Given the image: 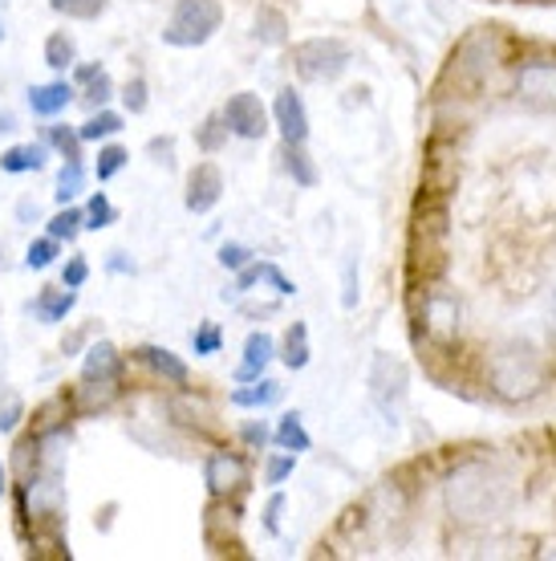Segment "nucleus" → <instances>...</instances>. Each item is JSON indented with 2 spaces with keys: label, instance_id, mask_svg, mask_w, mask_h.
<instances>
[{
  "label": "nucleus",
  "instance_id": "nucleus-1",
  "mask_svg": "<svg viewBox=\"0 0 556 561\" xmlns=\"http://www.w3.org/2000/svg\"><path fill=\"white\" fill-rule=\"evenodd\" d=\"M220 21H223V9L216 0H179L167 28H163V42L175 45V49H195V45L216 37Z\"/></svg>",
  "mask_w": 556,
  "mask_h": 561
},
{
  "label": "nucleus",
  "instance_id": "nucleus-2",
  "mask_svg": "<svg viewBox=\"0 0 556 561\" xmlns=\"http://www.w3.org/2000/svg\"><path fill=\"white\" fill-rule=\"evenodd\" d=\"M349 61H354V54L337 37H309L292 49V66L305 82H334L349 70Z\"/></svg>",
  "mask_w": 556,
  "mask_h": 561
},
{
  "label": "nucleus",
  "instance_id": "nucleus-3",
  "mask_svg": "<svg viewBox=\"0 0 556 561\" xmlns=\"http://www.w3.org/2000/svg\"><path fill=\"white\" fill-rule=\"evenodd\" d=\"M496 387H500L503 394H512V399H520V394H532L536 387H541V358H536V351L532 346H508V351L496 358Z\"/></svg>",
  "mask_w": 556,
  "mask_h": 561
},
{
  "label": "nucleus",
  "instance_id": "nucleus-4",
  "mask_svg": "<svg viewBox=\"0 0 556 561\" xmlns=\"http://www.w3.org/2000/svg\"><path fill=\"white\" fill-rule=\"evenodd\" d=\"M370 387H374V403L382 408V415L394 423L398 403L406 394V366L398 358H390V354H378L374 370H370Z\"/></svg>",
  "mask_w": 556,
  "mask_h": 561
},
{
  "label": "nucleus",
  "instance_id": "nucleus-5",
  "mask_svg": "<svg viewBox=\"0 0 556 561\" xmlns=\"http://www.w3.org/2000/svg\"><path fill=\"white\" fill-rule=\"evenodd\" d=\"M223 123H228V130L240 135V139H265L268 114H265V106H260L256 94L240 90V94H232L228 106H223Z\"/></svg>",
  "mask_w": 556,
  "mask_h": 561
},
{
  "label": "nucleus",
  "instance_id": "nucleus-6",
  "mask_svg": "<svg viewBox=\"0 0 556 561\" xmlns=\"http://www.w3.org/2000/svg\"><path fill=\"white\" fill-rule=\"evenodd\" d=\"M223 196V175L216 163H195V171L187 175V211L204 216L220 204Z\"/></svg>",
  "mask_w": 556,
  "mask_h": 561
},
{
  "label": "nucleus",
  "instance_id": "nucleus-7",
  "mask_svg": "<svg viewBox=\"0 0 556 561\" xmlns=\"http://www.w3.org/2000/svg\"><path fill=\"white\" fill-rule=\"evenodd\" d=\"M204 480H208V489L216 492V496H228V492L244 489L248 463L240 460V456H232V451H216V456H208V463H204Z\"/></svg>",
  "mask_w": 556,
  "mask_h": 561
},
{
  "label": "nucleus",
  "instance_id": "nucleus-8",
  "mask_svg": "<svg viewBox=\"0 0 556 561\" xmlns=\"http://www.w3.org/2000/svg\"><path fill=\"white\" fill-rule=\"evenodd\" d=\"M273 114H277V127H280V139L285 142H305L309 139V114H305L301 94L280 90L277 102H273Z\"/></svg>",
  "mask_w": 556,
  "mask_h": 561
},
{
  "label": "nucleus",
  "instance_id": "nucleus-9",
  "mask_svg": "<svg viewBox=\"0 0 556 561\" xmlns=\"http://www.w3.org/2000/svg\"><path fill=\"white\" fill-rule=\"evenodd\" d=\"M123 379V354L114 342H94L82 358V382H118Z\"/></svg>",
  "mask_w": 556,
  "mask_h": 561
},
{
  "label": "nucleus",
  "instance_id": "nucleus-10",
  "mask_svg": "<svg viewBox=\"0 0 556 561\" xmlns=\"http://www.w3.org/2000/svg\"><path fill=\"white\" fill-rule=\"evenodd\" d=\"M78 306V294H73L70 285H54V289H42V294L28 301V313L45 325H57L66 322V313Z\"/></svg>",
  "mask_w": 556,
  "mask_h": 561
},
{
  "label": "nucleus",
  "instance_id": "nucleus-11",
  "mask_svg": "<svg viewBox=\"0 0 556 561\" xmlns=\"http://www.w3.org/2000/svg\"><path fill=\"white\" fill-rule=\"evenodd\" d=\"M520 94L532 106H556V66H524L520 70Z\"/></svg>",
  "mask_w": 556,
  "mask_h": 561
},
{
  "label": "nucleus",
  "instance_id": "nucleus-12",
  "mask_svg": "<svg viewBox=\"0 0 556 561\" xmlns=\"http://www.w3.org/2000/svg\"><path fill=\"white\" fill-rule=\"evenodd\" d=\"M70 102H73L70 82H45L28 90V111L37 114V118H54V114L70 111Z\"/></svg>",
  "mask_w": 556,
  "mask_h": 561
},
{
  "label": "nucleus",
  "instance_id": "nucleus-13",
  "mask_svg": "<svg viewBox=\"0 0 556 561\" xmlns=\"http://www.w3.org/2000/svg\"><path fill=\"white\" fill-rule=\"evenodd\" d=\"M273 351H277V342L260 330V334H248V342H244V363L236 366V379L240 382H256L260 375H265V366L273 363Z\"/></svg>",
  "mask_w": 556,
  "mask_h": 561
},
{
  "label": "nucleus",
  "instance_id": "nucleus-14",
  "mask_svg": "<svg viewBox=\"0 0 556 561\" xmlns=\"http://www.w3.org/2000/svg\"><path fill=\"white\" fill-rule=\"evenodd\" d=\"M139 358L151 366L159 379L175 382V387H187V363H183L179 354H171L167 346H142Z\"/></svg>",
  "mask_w": 556,
  "mask_h": 561
},
{
  "label": "nucleus",
  "instance_id": "nucleus-15",
  "mask_svg": "<svg viewBox=\"0 0 556 561\" xmlns=\"http://www.w3.org/2000/svg\"><path fill=\"white\" fill-rule=\"evenodd\" d=\"M45 168V142H21V147H9L0 154V171L9 175H28V171Z\"/></svg>",
  "mask_w": 556,
  "mask_h": 561
},
{
  "label": "nucleus",
  "instance_id": "nucleus-16",
  "mask_svg": "<svg viewBox=\"0 0 556 561\" xmlns=\"http://www.w3.org/2000/svg\"><path fill=\"white\" fill-rule=\"evenodd\" d=\"M114 394H118V382H85L78 387V394H70L78 415H90V411H106L114 403Z\"/></svg>",
  "mask_w": 556,
  "mask_h": 561
},
{
  "label": "nucleus",
  "instance_id": "nucleus-17",
  "mask_svg": "<svg viewBox=\"0 0 556 561\" xmlns=\"http://www.w3.org/2000/svg\"><path fill=\"white\" fill-rule=\"evenodd\" d=\"M280 399V382L256 379V387H240L232 391V408H273Z\"/></svg>",
  "mask_w": 556,
  "mask_h": 561
},
{
  "label": "nucleus",
  "instance_id": "nucleus-18",
  "mask_svg": "<svg viewBox=\"0 0 556 561\" xmlns=\"http://www.w3.org/2000/svg\"><path fill=\"white\" fill-rule=\"evenodd\" d=\"M277 444H280L285 451H309V448H313V439H309L305 423H301V415H297V411H289V415H280Z\"/></svg>",
  "mask_w": 556,
  "mask_h": 561
},
{
  "label": "nucleus",
  "instance_id": "nucleus-19",
  "mask_svg": "<svg viewBox=\"0 0 556 561\" xmlns=\"http://www.w3.org/2000/svg\"><path fill=\"white\" fill-rule=\"evenodd\" d=\"M73 57H78V45H73L70 33H49L45 37V66L49 70H70Z\"/></svg>",
  "mask_w": 556,
  "mask_h": 561
},
{
  "label": "nucleus",
  "instance_id": "nucleus-20",
  "mask_svg": "<svg viewBox=\"0 0 556 561\" xmlns=\"http://www.w3.org/2000/svg\"><path fill=\"white\" fill-rule=\"evenodd\" d=\"M123 130V114L114 111H97L90 114L82 127H78V135H82V142H97V139H111V135H118Z\"/></svg>",
  "mask_w": 556,
  "mask_h": 561
},
{
  "label": "nucleus",
  "instance_id": "nucleus-21",
  "mask_svg": "<svg viewBox=\"0 0 556 561\" xmlns=\"http://www.w3.org/2000/svg\"><path fill=\"white\" fill-rule=\"evenodd\" d=\"M82 187H85V168L78 163V159H66V168L57 171V204H70V199L82 196Z\"/></svg>",
  "mask_w": 556,
  "mask_h": 561
},
{
  "label": "nucleus",
  "instance_id": "nucleus-22",
  "mask_svg": "<svg viewBox=\"0 0 556 561\" xmlns=\"http://www.w3.org/2000/svg\"><path fill=\"white\" fill-rule=\"evenodd\" d=\"M285 171H289L301 187H313V183H317V168H313V159L301 151V142H285Z\"/></svg>",
  "mask_w": 556,
  "mask_h": 561
},
{
  "label": "nucleus",
  "instance_id": "nucleus-23",
  "mask_svg": "<svg viewBox=\"0 0 556 561\" xmlns=\"http://www.w3.org/2000/svg\"><path fill=\"white\" fill-rule=\"evenodd\" d=\"M106 4L111 0H49V9L70 16V21H97V16L106 13Z\"/></svg>",
  "mask_w": 556,
  "mask_h": 561
},
{
  "label": "nucleus",
  "instance_id": "nucleus-24",
  "mask_svg": "<svg viewBox=\"0 0 556 561\" xmlns=\"http://www.w3.org/2000/svg\"><path fill=\"white\" fill-rule=\"evenodd\" d=\"M280 358H285L289 370H301V366L309 363V325L305 322H297L289 330V337H285V354H280Z\"/></svg>",
  "mask_w": 556,
  "mask_h": 561
},
{
  "label": "nucleus",
  "instance_id": "nucleus-25",
  "mask_svg": "<svg viewBox=\"0 0 556 561\" xmlns=\"http://www.w3.org/2000/svg\"><path fill=\"white\" fill-rule=\"evenodd\" d=\"M114 220H118V208L111 204V196H106V192H94L90 204H85V228L97 232V228H111Z\"/></svg>",
  "mask_w": 556,
  "mask_h": 561
},
{
  "label": "nucleus",
  "instance_id": "nucleus-26",
  "mask_svg": "<svg viewBox=\"0 0 556 561\" xmlns=\"http://www.w3.org/2000/svg\"><path fill=\"white\" fill-rule=\"evenodd\" d=\"M126 159H130V151H126V147H118V142H111V147H102V151H97V159H94V175H97V183L114 180V175H118V171L126 168Z\"/></svg>",
  "mask_w": 556,
  "mask_h": 561
},
{
  "label": "nucleus",
  "instance_id": "nucleus-27",
  "mask_svg": "<svg viewBox=\"0 0 556 561\" xmlns=\"http://www.w3.org/2000/svg\"><path fill=\"white\" fill-rule=\"evenodd\" d=\"M82 228H85V211L82 208H61L54 220H49V237H54V240H73Z\"/></svg>",
  "mask_w": 556,
  "mask_h": 561
},
{
  "label": "nucleus",
  "instance_id": "nucleus-28",
  "mask_svg": "<svg viewBox=\"0 0 556 561\" xmlns=\"http://www.w3.org/2000/svg\"><path fill=\"white\" fill-rule=\"evenodd\" d=\"M252 37H256L260 45H280V42H285V16H280L277 9H265V13L256 16Z\"/></svg>",
  "mask_w": 556,
  "mask_h": 561
},
{
  "label": "nucleus",
  "instance_id": "nucleus-29",
  "mask_svg": "<svg viewBox=\"0 0 556 561\" xmlns=\"http://www.w3.org/2000/svg\"><path fill=\"white\" fill-rule=\"evenodd\" d=\"M427 322H431L435 334H447L451 322H455V301H447V297L431 294L427 297Z\"/></svg>",
  "mask_w": 556,
  "mask_h": 561
},
{
  "label": "nucleus",
  "instance_id": "nucleus-30",
  "mask_svg": "<svg viewBox=\"0 0 556 561\" xmlns=\"http://www.w3.org/2000/svg\"><path fill=\"white\" fill-rule=\"evenodd\" d=\"M25 420V403L13 387H0V432H13L16 423Z\"/></svg>",
  "mask_w": 556,
  "mask_h": 561
},
{
  "label": "nucleus",
  "instance_id": "nucleus-31",
  "mask_svg": "<svg viewBox=\"0 0 556 561\" xmlns=\"http://www.w3.org/2000/svg\"><path fill=\"white\" fill-rule=\"evenodd\" d=\"M228 135H232V130H228V123H223V114H211L208 123H204V127H199V135H195V142H199V147H204V151H220L223 142H228Z\"/></svg>",
  "mask_w": 556,
  "mask_h": 561
},
{
  "label": "nucleus",
  "instance_id": "nucleus-32",
  "mask_svg": "<svg viewBox=\"0 0 556 561\" xmlns=\"http://www.w3.org/2000/svg\"><path fill=\"white\" fill-rule=\"evenodd\" d=\"M111 99H114V82H111V73L106 70L85 82V106H90V111H102Z\"/></svg>",
  "mask_w": 556,
  "mask_h": 561
},
{
  "label": "nucleus",
  "instance_id": "nucleus-33",
  "mask_svg": "<svg viewBox=\"0 0 556 561\" xmlns=\"http://www.w3.org/2000/svg\"><path fill=\"white\" fill-rule=\"evenodd\" d=\"M49 147H57L66 159H82V135L73 127H49Z\"/></svg>",
  "mask_w": 556,
  "mask_h": 561
},
{
  "label": "nucleus",
  "instance_id": "nucleus-34",
  "mask_svg": "<svg viewBox=\"0 0 556 561\" xmlns=\"http://www.w3.org/2000/svg\"><path fill=\"white\" fill-rule=\"evenodd\" d=\"M54 261H57V240L54 237H42V240H33V244H28V253H25L28 268H49Z\"/></svg>",
  "mask_w": 556,
  "mask_h": 561
},
{
  "label": "nucleus",
  "instance_id": "nucleus-35",
  "mask_svg": "<svg viewBox=\"0 0 556 561\" xmlns=\"http://www.w3.org/2000/svg\"><path fill=\"white\" fill-rule=\"evenodd\" d=\"M192 346H195V354H220V346H223V330L216 322H204L199 330L192 334Z\"/></svg>",
  "mask_w": 556,
  "mask_h": 561
},
{
  "label": "nucleus",
  "instance_id": "nucleus-36",
  "mask_svg": "<svg viewBox=\"0 0 556 561\" xmlns=\"http://www.w3.org/2000/svg\"><path fill=\"white\" fill-rule=\"evenodd\" d=\"M147 102H151L147 99V82H142V78H130V82L123 85V106L130 114H142L147 111Z\"/></svg>",
  "mask_w": 556,
  "mask_h": 561
},
{
  "label": "nucleus",
  "instance_id": "nucleus-37",
  "mask_svg": "<svg viewBox=\"0 0 556 561\" xmlns=\"http://www.w3.org/2000/svg\"><path fill=\"white\" fill-rule=\"evenodd\" d=\"M292 468H297V451H292V456H273L265 468V480L268 484H285V480L292 477Z\"/></svg>",
  "mask_w": 556,
  "mask_h": 561
},
{
  "label": "nucleus",
  "instance_id": "nucleus-38",
  "mask_svg": "<svg viewBox=\"0 0 556 561\" xmlns=\"http://www.w3.org/2000/svg\"><path fill=\"white\" fill-rule=\"evenodd\" d=\"M85 277H90V265H85L82 256H70V261H66V268H61V285L78 289V285H85Z\"/></svg>",
  "mask_w": 556,
  "mask_h": 561
},
{
  "label": "nucleus",
  "instance_id": "nucleus-39",
  "mask_svg": "<svg viewBox=\"0 0 556 561\" xmlns=\"http://www.w3.org/2000/svg\"><path fill=\"white\" fill-rule=\"evenodd\" d=\"M248 249H244V244H223V249H220V265L223 268H236V273H240V268H244V265H248Z\"/></svg>",
  "mask_w": 556,
  "mask_h": 561
},
{
  "label": "nucleus",
  "instance_id": "nucleus-40",
  "mask_svg": "<svg viewBox=\"0 0 556 561\" xmlns=\"http://www.w3.org/2000/svg\"><path fill=\"white\" fill-rule=\"evenodd\" d=\"M147 151H151L154 163H163V168H171L175 163V142L171 139H151L147 142Z\"/></svg>",
  "mask_w": 556,
  "mask_h": 561
},
{
  "label": "nucleus",
  "instance_id": "nucleus-41",
  "mask_svg": "<svg viewBox=\"0 0 556 561\" xmlns=\"http://www.w3.org/2000/svg\"><path fill=\"white\" fill-rule=\"evenodd\" d=\"M265 280L273 285V289H277L280 297H292V294H297V285H292V280L285 277V273H280L277 265H265Z\"/></svg>",
  "mask_w": 556,
  "mask_h": 561
},
{
  "label": "nucleus",
  "instance_id": "nucleus-42",
  "mask_svg": "<svg viewBox=\"0 0 556 561\" xmlns=\"http://www.w3.org/2000/svg\"><path fill=\"white\" fill-rule=\"evenodd\" d=\"M280 513H285V496H273V501H268V508H265V525H268V534H277L280 529Z\"/></svg>",
  "mask_w": 556,
  "mask_h": 561
},
{
  "label": "nucleus",
  "instance_id": "nucleus-43",
  "mask_svg": "<svg viewBox=\"0 0 556 561\" xmlns=\"http://www.w3.org/2000/svg\"><path fill=\"white\" fill-rule=\"evenodd\" d=\"M354 273H358V268H354V261H346V294H341V306H346V309L358 306V280H354Z\"/></svg>",
  "mask_w": 556,
  "mask_h": 561
},
{
  "label": "nucleus",
  "instance_id": "nucleus-44",
  "mask_svg": "<svg viewBox=\"0 0 556 561\" xmlns=\"http://www.w3.org/2000/svg\"><path fill=\"white\" fill-rule=\"evenodd\" d=\"M244 439H248L252 448H265V444H268V427H265V423H248V427H244Z\"/></svg>",
  "mask_w": 556,
  "mask_h": 561
},
{
  "label": "nucleus",
  "instance_id": "nucleus-45",
  "mask_svg": "<svg viewBox=\"0 0 556 561\" xmlns=\"http://www.w3.org/2000/svg\"><path fill=\"white\" fill-rule=\"evenodd\" d=\"M111 268L114 273H135V265L126 261V253H111Z\"/></svg>",
  "mask_w": 556,
  "mask_h": 561
},
{
  "label": "nucleus",
  "instance_id": "nucleus-46",
  "mask_svg": "<svg viewBox=\"0 0 556 561\" xmlns=\"http://www.w3.org/2000/svg\"><path fill=\"white\" fill-rule=\"evenodd\" d=\"M97 73H102V66H82V70H78V82H90Z\"/></svg>",
  "mask_w": 556,
  "mask_h": 561
},
{
  "label": "nucleus",
  "instance_id": "nucleus-47",
  "mask_svg": "<svg viewBox=\"0 0 556 561\" xmlns=\"http://www.w3.org/2000/svg\"><path fill=\"white\" fill-rule=\"evenodd\" d=\"M0 130H16V118H13V114H0Z\"/></svg>",
  "mask_w": 556,
  "mask_h": 561
},
{
  "label": "nucleus",
  "instance_id": "nucleus-48",
  "mask_svg": "<svg viewBox=\"0 0 556 561\" xmlns=\"http://www.w3.org/2000/svg\"><path fill=\"white\" fill-rule=\"evenodd\" d=\"M4 489H9V472H4V463H0V496H4Z\"/></svg>",
  "mask_w": 556,
  "mask_h": 561
},
{
  "label": "nucleus",
  "instance_id": "nucleus-49",
  "mask_svg": "<svg viewBox=\"0 0 556 561\" xmlns=\"http://www.w3.org/2000/svg\"><path fill=\"white\" fill-rule=\"evenodd\" d=\"M0 42H4V28H0Z\"/></svg>",
  "mask_w": 556,
  "mask_h": 561
},
{
  "label": "nucleus",
  "instance_id": "nucleus-50",
  "mask_svg": "<svg viewBox=\"0 0 556 561\" xmlns=\"http://www.w3.org/2000/svg\"><path fill=\"white\" fill-rule=\"evenodd\" d=\"M0 4H4V0H0Z\"/></svg>",
  "mask_w": 556,
  "mask_h": 561
}]
</instances>
